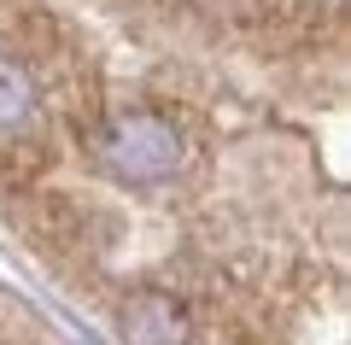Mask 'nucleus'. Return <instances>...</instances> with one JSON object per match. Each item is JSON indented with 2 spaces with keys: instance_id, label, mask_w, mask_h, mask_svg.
Wrapping results in <instances>:
<instances>
[{
  "instance_id": "3",
  "label": "nucleus",
  "mask_w": 351,
  "mask_h": 345,
  "mask_svg": "<svg viewBox=\"0 0 351 345\" xmlns=\"http://www.w3.org/2000/svg\"><path fill=\"white\" fill-rule=\"evenodd\" d=\"M24 222H29V235H36V246H53V252H71V246L88 240V211L71 205L64 193H36Z\"/></svg>"
},
{
  "instance_id": "1",
  "label": "nucleus",
  "mask_w": 351,
  "mask_h": 345,
  "mask_svg": "<svg viewBox=\"0 0 351 345\" xmlns=\"http://www.w3.org/2000/svg\"><path fill=\"white\" fill-rule=\"evenodd\" d=\"M88 141H94V158H100L117 182H129V187L164 182V176H176L182 158H188L182 129H176L164 111H152V106H135V111H117V117H106V123H94Z\"/></svg>"
},
{
  "instance_id": "2",
  "label": "nucleus",
  "mask_w": 351,
  "mask_h": 345,
  "mask_svg": "<svg viewBox=\"0 0 351 345\" xmlns=\"http://www.w3.org/2000/svg\"><path fill=\"white\" fill-rule=\"evenodd\" d=\"M117 328H123L129 345H188V340H193V316L182 310V298L158 293V287H152V293L123 298Z\"/></svg>"
},
{
  "instance_id": "4",
  "label": "nucleus",
  "mask_w": 351,
  "mask_h": 345,
  "mask_svg": "<svg viewBox=\"0 0 351 345\" xmlns=\"http://www.w3.org/2000/svg\"><path fill=\"white\" fill-rule=\"evenodd\" d=\"M41 111V88L18 53H0V135H18V129H36Z\"/></svg>"
}]
</instances>
